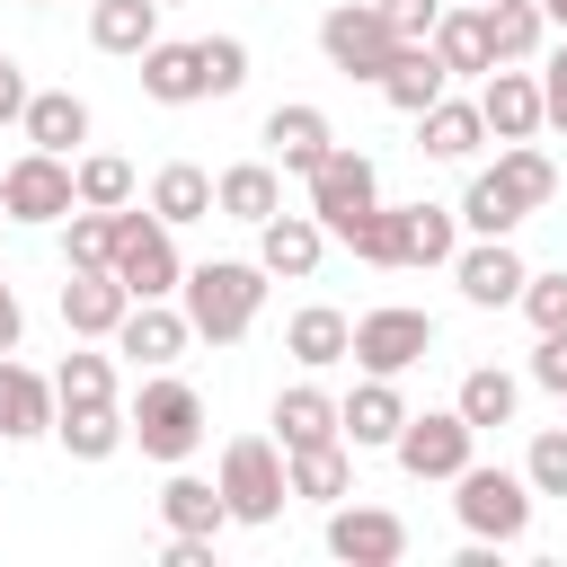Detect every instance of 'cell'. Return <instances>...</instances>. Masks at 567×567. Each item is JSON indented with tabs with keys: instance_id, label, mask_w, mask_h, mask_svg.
I'll return each mask as SVG.
<instances>
[{
	"instance_id": "cell-11",
	"label": "cell",
	"mask_w": 567,
	"mask_h": 567,
	"mask_svg": "<svg viewBox=\"0 0 567 567\" xmlns=\"http://www.w3.org/2000/svg\"><path fill=\"white\" fill-rule=\"evenodd\" d=\"M328 558H346V567H399L408 558V523L390 505H337L328 514Z\"/></svg>"
},
{
	"instance_id": "cell-2",
	"label": "cell",
	"mask_w": 567,
	"mask_h": 567,
	"mask_svg": "<svg viewBox=\"0 0 567 567\" xmlns=\"http://www.w3.org/2000/svg\"><path fill=\"white\" fill-rule=\"evenodd\" d=\"M319 53H328V71H346V80H372V89H381V71L399 62V35H390L381 0H337V9L319 18Z\"/></svg>"
},
{
	"instance_id": "cell-14",
	"label": "cell",
	"mask_w": 567,
	"mask_h": 567,
	"mask_svg": "<svg viewBox=\"0 0 567 567\" xmlns=\"http://www.w3.org/2000/svg\"><path fill=\"white\" fill-rule=\"evenodd\" d=\"M452 284H461V301H478V310H505V301H523L532 266L514 257V239H478V248H461V257H452Z\"/></svg>"
},
{
	"instance_id": "cell-31",
	"label": "cell",
	"mask_w": 567,
	"mask_h": 567,
	"mask_svg": "<svg viewBox=\"0 0 567 567\" xmlns=\"http://www.w3.org/2000/svg\"><path fill=\"white\" fill-rule=\"evenodd\" d=\"M159 523H168V532H221V523H230L221 478H186V470H177V478L159 487Z\"/></svg>"
},
{
	"instance_id": "cell-9",
	"label": "cell",
	"mask_w": 567,
	"mask_h": 567,
	"mask_svg": "<svg viewBox=\"0 0 567 567\" xmlns=\"http://www.w3.org/2000/svg\"><path fill=\"white\" fill-rule=\"evenodd\" d=\"M470 443H478V425L461 416V408H425V416H408L399 425V470L408 478H461L470 470Z\"/></svg>"
},
{
	"instance_id": "cell-51",
	"label": "cell",
	"mask_w": 567,
	"mask_h": 567,
	"mask_svg": "<svg viewBox=\"0 0 567 567\" xmlns=\"http://www.w3.org/2000/svg\"><path fill=\"white\" fill-rule=\"evenodd\" d=\"M0 221H9V204H0Z\"/></svg>"
},
{
	"instance_id": "cell-45",
	"label": "cell",
	"mask_w": 567,
	"mask_h": 567,
	"mask_svg": "<svg viewBox=\"0 0 567 567\" xmlns=\"http://www.w3.org/2000/svg\"><path fill=\"white\" fill-rule=\"evenodd\" d=\"M532 381H540V390H567V328L532 346Z\"/></svg>"
},
{
	"instance_id": "cell-3",
	"label": "cell",
	"mask_w": 567,
	"mask_h": 567,
	"mask_svg": "<svg viewBox=\"0 0 567 567\" xmlns=\"http://www.w3.org/2000/svg\"><path fill=\"white\" fill-rule=\"evenodd\" d=\"M221 496H230V523H275V514H284V496H292L284 443H266V434L221 443Z\"/></svg>"
},
{
	"instance_id": "cell-26",
	"label": "cell",
	"mask_w": 567,
	"mask_h": 567,
	"mask_svg": "<svg viewBox=\"0 0 567 567\" xmlns=\"http://www.w3.org/2000/svg\"><path fill=\"white\" fill-rule=\"evenodd\" d=\"M18 124H27V151H62V159H71V151L89 142V106H80L71 89H35Z\"/></svg>"
},
{
	"instance_id": "cell-20",
	"label": "cell",
	"mask_w": 567,
	"mask_h": 567,
	"mask_svg": "<svg viewBox=\"0 0 567 567\" xmlns=\"http://www.w3.org/2000/svg\"><path fill=\"white\" fill-rule=\"evenodd\" d=\"M434 53H443V71H452V80H487V71H496V44H487V0L443 9V18H434Z\"/></svg>"
},
{
	"instance_id": "cell-23",
	"label": "cell",
	"mask_w": 567,
	"mask_h": 567,
	"mask_svg": "<svg viewBox=\"0 0 567 567\" xmlns=\"http://www.w3.org/2000/svg\"><path fill=\"white\" fill-rule=\"evenodd\" d=\"M53 434H62V452H71V461H115V452L133 443V416H124L115 399H89V408H62V416H53Z\"/></svg>"
},
{
	"instance_id": "cell-4",
	"label": "cell",
	"mask_w": 567,
	"mask_h": 567,
	"mask_svg": "<svg viewBox=\"0 0 567 567\" xmlns=\"http://www.w3.org/2000/svg\"><path fill=\"white\" fill-rule=\"evenodd\" d=\"M115 275H124V292L133 301H168L177 284H186V266H177V239H168V221L159 213H115Z\"/></svg>"
},
{
	"instance_id": "cell-35",
	"label": "cell",
	"mask_w": 567,
	"mask_h": 567,
	"mask_svg": "<svg viewBox=\"0 0 567 567\" xmlns=\"http://www.w3.org/2000/svg\"><path fill=\"white\" fill-rule=\"evenodd\" d=\"M540 35H549V9H540V0H487V44H496V62H532Z\"/></svg>"
},
{
	"instance_id": "cell-17",
	"label": "cell",
	"mask_w": 567,
	"mask_h": 567,
	"mask_svg": "<svg viewBox=\"0 0 567 567\" xmlns=\"http://www.w3.org/2000/svg\"><path fill=\"white\" fill-rule=\"evenodd\" d=\"M478 115H487V133L496 142H532L540 124H549V106H540V80L532 71H487V89H478Z\"/></svg>"
},
{
	"instance_id": "cell-42",
	"label": "cell",
	"mask_w": 567,
	"mask_h": 567,
	"mask_svg": "<svg viewBox=\"0 0 567 567\" xmlns=\"http://www.w3.org/2000/svg\"><path fill=\"white\" fill-rule=\"evenodd\" d=\"M248 89V44L239 35H204V97H230Z\"/></svg>"
},
{
	"instance_id": "cell-33",
	"label": "cell",
	"mask_w": 567,
	"mask_h": 567,
	"mask_svg": "<svg viewBox=\"0 0 567 567\" xmlns=\"http://www.w3.org/2000/svg\"><path fill=\"white\" fill-rule=\"evenodd\" d=\"M284 470H292V496H319V505H337V496L354 487L346 434H337V443H301V452H284Z\"/></svg>"
},
{
	"instance_id": "cell-12",
	"label": "cell",
	"mask_w": 567,
	"mask_h": 567,
	"mask_svg": "<svg viewBox=\"0 0 567 567\" xmlns=\"http://www.w3.org/2000/svg\"><path fill=\"white\" fill-rule=\"evenodd\" d=\"M319 257H328V221H319V213H275V221H257V266H266L275 284H310Z\"/></svg>"
},
{
	"instance_id": "cell-8",
	"label": "cell",
	"mask_w": 567,
	"mask_h": 567,
	"mask_svg": "<svg viewBox=\"0 0 567 567\" xmlns=\"http://www.w3.org/2000/svg\"><path fill=\"white\" fill-rule=\"evenodd\" d=\"M434 354V319L425 310H408V301H381V310H363L354 319V363L363 372H408V363H425Z\"/></svg>"
},
{
	"instance_id": "cell-32",
	"label": "cell",
	"mask_w": 567,
	"mask_h": 567,
	"mask_svg": "<svg viewBox=\"0 0 567 567\" xmlns=\"http://www.w3.org/2000/svg\"><path fill=\"white\" fill-rule=\"evenodd\" d=\"M151 213L177 230V221H204V213H221V204H213V177H204L195 159H168V168L151 177Z\"/></svg>"
},
{
	"instance_id": "cell-44",
	"label": "cell",
	"mask_w": 567,
	"mask_h": 567,
	"mask_svg": "<svg viewBox=\"0 0 567 567\" xmlns=\"http://www.w3.org/2000/svg\"><path fill=\"white\" fill-rule=\"evenodd\" d=\"M381 18H390V35H399V44H434L443 0H381Z\"/></svg>"
},
{
	"instance_id": "cell-5",
	"label": "cell",
	"mask_w": 567,
	"mask_h": 567,
	"mask_svg": "<svg viewBox=\"0 0 567 567\" xmlns=\"http://www.w3.org/2000/svg\"><path fill=\"white\" fill-rule=\"evenodd\" d=\"M452 487H461L452 505H461L470 540H496V549H505V540L532 532V478H523V470H478V461H470Z\"/></svg>"
},
{
	"instance_id": "cell-19",
	"label": "cell",
	"mask_w": 567,
	"mask_h": 567,
	"mask_svg": "<svg viewBox=\"0 0 567 567\" xmlns=\"http://www.w3.org/2000/svg\"><path fill=\"white\" fill-rule=\"evenodd\" d=\"M337 416H346V443H354V452H390L399 425H408V399H399L390 372H372L354 399H337Z\"/></svg>"
},
{
	"instance_id": "cell-38",
	"label": "cell",
	"mask_w": 567,
	"mask_h": 567,
	"mask_svg": "<svg viewBox=\"0 0 567 567\" xmlns=\"http://www.w3.org/2000/svg\"><path fill=\"white\" fill-rule=\"evenodd\" d=\"M71 177H80V204H97V213H124V204H133V168H124L115 151H89Z\"/></svg>"
},
{
	"instance_id": "cell-21",
	"label": "cell",
	"mask_w": 567,
	"mask_h": 567,
	"mask_svg": "<svg viewBox=\"0 0 567 567\" xmlns=\"http://www.w3.org/2000/svg\"><path fill=\"white\" fill-rule=\"evenodd\" d=\"M266 151H275L292 177H310V168L337 151V124H328L319 106H275V115H266Z\"/></svg>"
},
{
	"instance_id": "cell-18",
	"label": "cell",
	"mask_w": 567,
	"mask_h": 567,
	"mask_svg": "<svg viewBox=\"0 0 567 567\" xmlns=\"http://www.w3.org/2000/svg\"><path fill=\"white\" fill-rule=\"evenodd\" d=\"M186 346H195V319L168 310V301H133L124 328H115V354H133V363H177Z\"/></svg>"
},
{
	"instance_id": "cell-52",
	"label": "cell",
	"mask_w": 567,
	"mask_h": 567,
	"mask_svg": "<svg viewBox=\"0 0 567 567\" xmlns=\"http://www.w3.org/2000/svg\"><path fill=\"white\" fill-rule=\"evenodd\" d=\"M558 399H567V390H558Z\"/></svg>"
},
{
	"instance_id": "cell-22",
	"label": "cell",
	"mask_w": 567,
	"mask_h": 567,
	"mask_svg": "<svg viewBox=\"0 0 567 567\" xmlns=\"http://www.w3.org/2000/svg\"><path fill=\"white\" fill-rule=\"evenodd\" d=\"M284 354H292V363H310V372H328V363H346V354H354V319H346V310H328V301H310V310H292V319H284Z\"/></svg>"
},
{
	"instance_id": "cell-39",
	"label": "cell",
	"mask_w": 567,
	"mask_h": 567,
	"mask_svg": "<svg viewBox=\"0 0 567 567\" xmlns=\"http://www.w3.org/2000/svg\"><path fill=\"white\" fill-rule=\"evenodd\" d=\"M62 257H71V266H115V213L80 204V213H71V230H62Z\"/></svg>"
},
{
	"instance_id": "cell-49",
	"label": "cell",
	"mask_w": 567,
	"mask_h": 567,
	"mask_svg": "<svg viewBox=\"0 0 567 567\" xmlns=\"http://www.w3.org/2000/svg\"><path fill=\"white\" fill-rule=\"evenodd\" d=\"M540 9H549V27H567V0H540Z\"/></svg>"
},
{
	"instance_id": "cell-30",
	"label": "cell",
	"mask_w": 567,
	"mask_h": 567,
	"mask_svg": "<svg viewBox=\"0 0 567 567\" xmlns=\"http://www.w3.org/2000/svg\"><path fill=\"white\" fill-rule=\"evenodd\" d=\"M443 80H452V71H443V53H434V44H399V62L381 71V97H390L399 115H425V106L443 97Z\"/></svg>"
},
{
	"instance_id": "cell-41",
	"label": "cell",
	"mask_w": 567,
	"mask_h": 567,
	"mask_svg": "<svg viewBox=\"0 0 567 567\" xmlns=\"http://www.w3.org/2000/svg\"><path fill=\"white\" fill-rule=\"evenodd\" d=\"M523 478H532V496H567V425H540V434H532Z\"/></svg>"
},
{
	"instance_id": "cell-46",
	"label": "cell",
	"mask_w": 567,
	"mask_h": 567,
	"mask_svg": "<svg viewBox=\"0 0 567 567\" xmlns=\"http://www.w3.org/2000/svg\"><path fill=\"white\" fill-rule=\"evenodd\" d=\"M540 106H549V124L567 133V44L549 53V71H540Z\"/></svg>"
},
{
	"instance_id": "cell-48",
	"label": "cell",
	"mask_w": 567,
	"mask_h": 567,
	"mask_svg": "<svg viewBox=\"0 0 567 567\" xmlns=\"http://www.w3.org/2000/svg\"><path fill=\"white\" fill-rule=\"evenodd\" d=\"M18 337H27V310H18V292L0 284V354H18Z\"/></svg>"
},
{
	"instance_id": "cell-37",
	"label": "cell",
	"mask_w": 567,
	"mask_h": 567,
	"mask_svg": "<svg viewBox=\"0 0 567 567\" xmlns=\"http://www.w3.org/2000/svg\"><path fill=\"white\" fill-rule=\"evenodd\" d=\"M461 221L478 230V239H514V221H523V204L496 186V168H478L470 177V195H461Z\"/></svg>"
},
{
	"instance_id": "cell-7",
	"label": "cell",
	"mask_w": 567,
	"mask_h": 567,
	"mask_svg": "<svg viewBox=\"0 0 567 567\" xmlns=\"http://www.w3.org/2000/svg\"><path fill=\"white\" fill-rule=\"evenodd\" d=\"M0 204H9V221H71L80 213V177H71L62 151H27V159H9Z\"/></svg>"
},
{
	"instance_id": "cell-29",
	"label": "cell",
	"mask_w": 567,
	"mask_h": 567,
	"mask_svg": "<svg viewBox=\"0 0 567 567\" xmlns=\"http://www.w3.org/2000/svg\"><path fill=\"white\" fill-rule=\"evenodd\" d=\"M142 97L195 106V97H204V44H151V53H142Z\"/></svg>"
},
{
	"instance_id": "cell-16",
	"label": "cell",
	"mask_w": 567,
	"mask_h": 567,
	"mask_svg": "<svg viewBox=\"0 0 567 567\" xmlns=\"http://www.w3.org/2000/svg\"><path fill=\"white\" fill-rule=\"evenodd\" d=\"M62 416V390L44 372H27L18 354H0V443H27V434H53Z\"/></svg>"
},
{
	"instance_id": "cell-13",
	"label": "cell",
	"mask_w": 567,
	"mask_h": 567,
	"mask_svg": "<svg viewBox=\"0 0 567 567\" xmlns=\"http://www.w3.org/2000/svg\"><path fill=\"white\" fill-rule=\"evenodd\" d=\"M452 257H461V213L390 204V266H452Z\"/></svg>"
},
{
	"instance_id": "cell-28",
	"label": "cell",
	"mask_w": 567,
	"mask_h": 567,
	"mask_svg": "<svg viewBox=\"0 0 567 567\" xmlns=\"http://www.w3.org/2000/svg\"><path fill=\"white\" fill-rule=\"evenodd\" d=\"M337 434H346V416H337L328 390L292 381V390L275 399V443H284V452H301V443H337Z\"/></svg>"
},
{
	"instance_id": "cell-15",
	"label": "cell",
	"mask_w": 567,
	"mask_h": 567,
	"mask_svg": "<svg viewBox=\"0 0 567 567\" xmlns=\"http://www.w3.org/2000/svg\"><path fill=\"white\" fill-rule=\"evenodd\" d=\"M124 310H133V292H124L115 266H71V284H62V328L71 337H115Z\"/></svg>"
},
{
	"instance_id": "cell-25",
	"label": "cell",
	"mask_w": 567,
	"mask_h": 567,
	"mask_svg": "<svg viewBox=\"0 0 567 567\" xmlns=\"http://www.w3.org/2000/svg\"><path fill=\"white\" fill-rule=\"evenodd\" d=\"M89 44L142 62V53L159 44V0H89Z\"/></svg>"
},
{
	"instance_id": "cell-34",
	"label": "cell",
	"mask_w": 567,
	"mask_h": 567,
	"mask_svg": "<svg viewBox=\"0 0 567 567\" xmlns=\"http://www.w3.org/2000/svg\"><path fill=\"white\" fill-rule=\"evenodd\" d=\"M496 186H505L523 213H540V204L558 195V168H549V151H540V142H505V151H496Z\"/></svg>"
},
{
	"instance_id": "cell-36",
	"label": "cell",
	"mask_w": 567,
	"mask_h": 567,
	"mask_svg": "<svg viewBox=\"0 0 567 567\" xmlns=\"http://www.w3.org/2000/svg\"><path fill=\"white\" fill-rule=\"evenodd\" d=\"M514 399H523V381L496 372V363H478V372H461V399H452V408L487 434V425H514Z\"/></svg>"
},
{
	"instance_id": "cell-40",
	"label": "cell",
	"mask_w": 567,
	"mask_h": 567,
	"mask_svg": "<svg viewBox=\"0 0 567 567\" xmlns=\"http://www.w3.org/2000/svg\"><path fill=\"white\" fill-rule=\"evenodd\" d=\"M53 390H62V408H89V399H115V363H106V354H62V372H53Z\"/></svg>"
},
{
	"instance_id": "cell-24",
	"label": "cell",
	"mask_w": 567,
	"mask_h": 567,
	"mask_svg": "<svg viewBox=\"0 0 567 567\" xmlns=\"http://www.w3.org/2000/svg\"><path fill=\"white\" fill-rule=\"evenodd\" d=\"M478 142H487L478 97H434V106L416 115V151H425V159H470Z\"/></svg>"
},
{
	"instance_id": "cell-50",
	"label": "cell",
	"mask_w": 567,
	"mask_h": 567,
	"mask_svg": "<svg viewBox=\"0 0 567 567\" xmlns=\"http://www.w3.org/2000/svg\"><path fill=\"white\" fill-rule=\"evenodd\" d=\"M159 9H177V0H159Z\"/></svg>"
},
{
	"instance_id": "cell-10",
	"label": "cell",
	"mask_w": 567,
	"mask_h": 567,
	"mask_svg": "<svg viewBox=\"0 0 567 567\" xmlns=\"http://www.w3.org/2000/svg\"><path fill=\"white\" fill-rule=\"evenodd\" d=\"M372 204H381V177H372V159H363V151H328V159L310 168V213L328 221V239H346Z\"/></svg>"
},
{
	"instance_id": "cell-47",
	"label": "cell",
	"mask_w": 567,
	"mask_h": 567,
	"mask_svg": "<svg viewBox=\"0 0 567 567\" xmlns=\"http://www.w3.org/2000/svg\"><path fill=\"white\" fill-rule=\"evenodd\" d=\"M27 97H35V89H27V71L0 53V124H18V115H27Z\"/></svg>"
},
{
	"instance_id": "cell-27",
	"label": "cell",
	"mask_w": 567,
	"mask_h": 567,
	"mask_svg": "<svg viewBox=\"0 0 567 567\" xmlns=\"http://www.w3.org/2000/svg\"><path fill=\"white\" fill-rule=\"evenodd\" d=\"M213 204H221L230 221H248V230H257V221H275V213H284V177H275L266 159H239V168H221V177H213Z\"/></svg>"
},
{
	"instance_id": "cell-43",
	"label": "cell",
	"mask_w": 567,
	"mask_h": 567,
	"mask_svg": "<svg viewBox=\"0 0 567 567\" xmlns=\"http://www.w3.org/2000/svg\"><path fill=\"white\" fill-rule=\"evenodd\" d=\"M523 310H532L540 337H558V328H567V275H532V284H523Z\"/></svg>"
},
{
	"instance_id": "cell-6",
	"label": "cell",
	"mask_w": 567,
	"mask_h": 567,
	"mask_svg": "<svg viewBox=\"0 0 567 567\" xmlns=\"http://www.w3.org/2000/svg\"><path fill=\"white\" fill-rule=\"evenodd\" d=\"M124 416H133V443H142L151 461H168V470L204 443V399H195L186 381H142V399H133Z\"/></svg>"
},
{
	"instance_id": "cell-1",
	"label": "cell",
	"mask_w": 567,
	"mask_h": 567,
	"mask_svg": "<svg viewBox=\"0 0 567 567\" xmlns=\"http://www.w3.org/2000/svg\"><path fill=\"white\" fill-rule=\"evenodd\" d=\"M266 266L257 257H213V266H195L177 292H186V319H195V337L204 346H239L248 328H257V310H266Z\"/></svg>"
}]
</instances>
